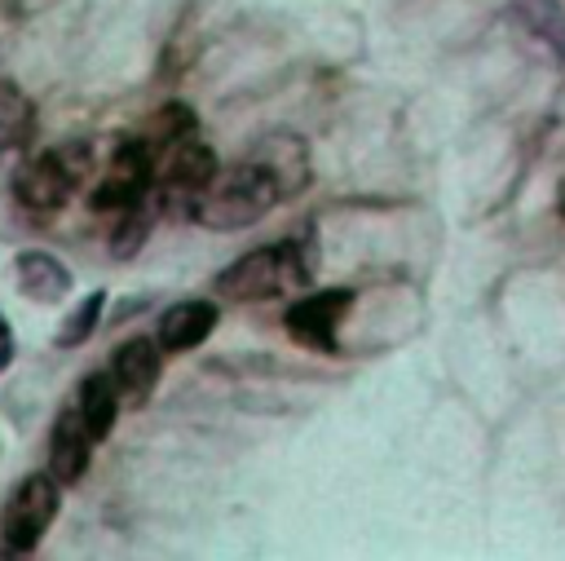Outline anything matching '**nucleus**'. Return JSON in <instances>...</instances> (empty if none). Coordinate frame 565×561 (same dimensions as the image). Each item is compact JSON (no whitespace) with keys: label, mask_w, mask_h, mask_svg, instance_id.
Returning a JSON list of instances; mask_svg holds the SVG:
<instances>
[{"label":"nucleus","mask_w":565,"mask_h":561,"mask_svg":"<svg viewBox=\"0 0 565 561\" xmlns=\"http://www.w3.org/2000/svg\"><path fill=\"white\" fill-rule=\"evenodd\" d=\"M154 172H159V150L146 137L119 141L110 163H106V172H102V181L88 194V208L93 212H119V208L146 199L154 190Z\"/></svg>","instance_id":"39448f33"},{"label":"nucleus","mask_w":565,"mask_h":561,"mask_svg":"<svg viewBox=\"0 0 565 561\" xmlns=\"http://www.w3.org/2000/svg\"><path fill=\"white\" fill-rule=\"evenodd\" d=\"M13 269H18L22 296L35 300V305H53V300H62L71 292V269L49 252H22Z\"/></svg>","instance_id":"f8f14e48"},{"label":"nucleus","mask_w":565,"mask_h":561,"mask_svg":"<svg viewBox=\"0 0 565 561\" xmlns=\"http://www.w3.org/2000/svg\"><path fill=\"white\" fill-rule=\"evenodd\" d=\"M150 230H154V203H150V194H146V199H137V203H128V208L115 212L110 252H115L119 261H128L132 252H141V243L150 239Z\"/></svg>","instance_id":"2eb2a0df"},{"label":"nucleus","mask_w":565,"mask_h":561,"mask_svg":"<svg viewBox=\"0 0 565 561\" xmlns=\"http://www.w3.org/2000/svg\"><path fill=\"white\" fill-rule=\"evenodd\" d=\"M163 345L159 340H150V336H132V340H124L119 349H115V358H110V375H115V384H119V393L128 398V402H146L150 393H154V384H159V371H163Z\"/></svg>","instance_id":"1a4fd4ad"},{"label":"nucleus","mask_w":565,"mask_h":561,"mask_svg":"<svg viewBox=\"0 0 565 561\" xmlns=\"http://www.w3.org/2000/svg\"><path fill=\"white\" fill-rule=\"evenodd\" d=\"M119 398H124V393H119L115 375H106V371H93V375L79 380V398H75V406L84 411V420H88V428H93L97 442L110 437L115 415H119Z\"/></svg>","instance_id":"ddd939ff"},{"label":"nucleus","mask_w":565,"mask_h":561,"mask_svg":"<svg viewBox=\"0 0 565 561\" xmlns=\"http://www.w3.org/2000/svg\"><path fill=\"white\" fill-rule=\"evenodd\" d=\"M194 133V115H190V106L185 102H168V106H159L154 110V119L146 124V141L154 146V150H168V146H177L181 137H190Z\"/></svg>","instance_id":"f3484780"},{"label":"nucleus","mask_w":565,"mask_h":561,"mask_svg":"<svg viewBox=\"0 0 565 561\" xmlns=\"http://www.w3.org/2000/svg\"><path fill=\"white\" fill-rule=\"evenodd\" d=\"M309 278H313V247H305L300 239H287V243H265L238 256L216 274L212 287L221 300L247 305V300H274L291 287H305Z\"/></svg>","instance_id":"f03ea898"},{"label":"nucleus","mask_w":565,"mask_h":561,"mask_svg":"<svg viewBox=\"0 0 565 561\" xmlns=\"http://www.w3.org/2000/svg\"><path fill=\"white\" fill-rule=\"evenodd\" d=\"M216 322H221V309H216L212 300H203V296L177 300V305H168L163 318H159V345H163V353L199 349V345L216 331Z\"/></svg>","instance_id":"9d476101"},{"label":"nucleus","mask_w":565,"mask_h":561,"mask_svg":"<svg viewBox=\"0 0 565 561\" xmlns=\"http://www.w3.org/2000/svg\"><path fill=\"white\" fill-rule=\"evenodd\" d=\"M282 186V199H296L305 186H309V146L296 137V133H269L256 141L252 150Z\"/></svg>","instance_id":"9b49d317"},{"label":"nucleus","mask_w":565,"mask_h":561,"mask_svg":"<svg viewBox=\"0 0 565 561\" xmlns=\"http://www.w3.org/2000/svg\"><path fill=\"white\" fill-rule=\"evenodd\" d=\"M349 309H353V292L349 287H322V292H309V296L291 300L282 322H287V336L296 345L331 353L335 349V331H340Z\"/></svg>","instance_id":"423d86ee"},{"label":"nucleus","mask_w":565,"mask_h":561,"mask_svg":"<svg viewBox=\"0 0 565 561\" xmlns=\"http://www.w3.org/2000/svg\"><path fill=\"white\" fill-rule=\"evenodd\" d=\"M97 437L84 420L79 406H66L57 420H53V433H49V473L62 481V486H75L84 473H88V455H93Z\"/></svg>","instance_id":"0eeeda50"},{"label":"nucleus","mask_w":565,"mask_h":561,"mask_svg":"<svg viewBox=\"0 0 565 561\" xmlns=\"http://www.w3.org/2000/svg\"><path fill=\"white\" fill-rule=\"evenodd\" d=\"M57 504H62V481L53 473H26L9 490V499L0 508V539H4V548L9 552H35L44 530L57 517Z\"/></svg>","instance_id":"20e7f679"},{"label":"nucleus","mask_w":565,"mask_h":561,"mask_svg":"<svg viewBox=\"0 0 565 561\" xmlns=\"http://www.w3.org/2000/svg\"><path fill=\"white\" fill-rule=\"evenodd\" d=\"M216 172H221V163H216L212 146H203V141L190 133V137H181L177 146H168V159H163V168H159V177H163L159 186H163L168 199L181 194L185 208H190V199H194L207 181H216Z\"/></svg>","instance_id":"6e6552de"},{"label":"nucleus","mask_w":565,"mask_h":561,"mask_svg":"<svg viewBox=\"0 0 565 561\" xmlns=\"http://www.w3.org/2000/svg\"><path fill=\"white\" fill-rule=\"evenodd\" d=\"M102 309H106V292H88V296H84V300L62 318V327H57L53 345H57V349H75V345H84V340L97 331Z\"/></svg>","instance_id":"dca6fc26"},{"label":"nucleus","mask_w":565,"mask_h":561,"mask_svg":"<svg viewBox=\"0 0 565 561\" xmlns=\"http://www.w3.org/2000/svg\"><path fill=\"white\" fill-rule=\"evenodd\" d=\"M274 203H282L278 177L256 155H247L230 172H216V181H207L190 199V212L207 230H243V225H256Z\"/></svg>","instance_id":"f257e3e1"},{"label":"nucleus","mask_w":565,"mask_h":561,"mask_svg":"<svg viewBox=\"0 0 565 561\" xmlns=\"http://www.w3.org/2000/svg\"><path fill=\"white\" fill-rule=\"evenodd\" d=\"M31 128H35V106H31V97H26L18 84L0 80V159H4L9 150L26 146V141H31Z\"/></svg>","instance_id":"4468645a"},{"label":"nucleus","mask_w":565,"mask_h":561,"mask_svg":"<svg viewBox=\"0 0 565 561\" xmlns=\"http://www.w3.org/2000/svg\"><path fill=\"white\" fill-rule=\"evenodd\" d=\"M13 327H9V318L0 314V371H9V362H13Z\"/></svg>","instance_id":"a211bd4d"},{"label":"nucleus","mask_w":565,"mask_h":561,"mask_svg":"<svg viewBox=\"0 0 565 561\" xmlns=\"http://www.w3.org/2000/svg\"><path fill=\"white\" fill-rule=\"evenodd\" d=\"M556 208H561V216H565V177H561V190H556Z\"/></svg>","instance_id":"6ab92c4d"},{"label":"nucleus","mask_w":565,"mask_h":561,"mask_svg":"<svg viewBox=\"0 0 565 561\" xmlns=\"http://www.w3.org/2000/svg\"><path fill=\"white\" fill-rule=\"evenodd\" d=\"M88 172V150L84 146H53V150H40V155H26L18 168H13V199L35 212V216H49V212H62L75 194V181Z\"/></svg>","instance_id":"7ed1b4c3"}]
</instances>
